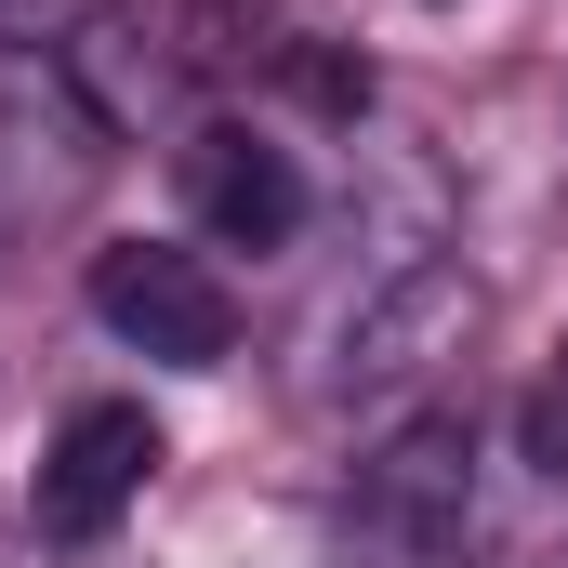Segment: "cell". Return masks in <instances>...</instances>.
<instances>
[{
  "label": "cell",
  "instance_id": "6da1fadb",
  "mask_svg": "<svg viewBox=\"0 0 568 568\" xmlns=\"http://www.w3.org/2000/svg\"><path fill=\"white\" fill-rule=\"evenodd\" d=\"M476 331V278L463 265H436V252H410V265H384V278L344 304V331L317 344V397L331 410H424V384H436V357Z\"/></svg>",
  "mask_w": 568,
  "mask_h": 568
},
{
  "label": "cell",
  "instance_id": "7a4b0ae2",
  "mask_svg": "<svg viewBox=\"0 0 568 568\" xmlns=\"http://www.w3.org/2000/svg\"><path fill=\"white\" fill-rule=\"evenodd\" d=\"M463 503H476V410L463 397L397 410V424L357 449V476H344V516L397 568H449L463 556Z\"/></svg>",
  "mask_w": 568,
  "mask_h": 568
},
{
  "label": "cell",
  "instance_id": "3957f363",
  "mask_svg": "<svg viewBox=\"0 0 568 568\" xmlns=\"http://www.w3.org/2000/svg\"><path fill=\"white\" fill-rule=\"evenodd\" d=\"M93 317L133 357H172V371H225V344H239V291L185 239H106L93 252Z\"/></svg>",
  "mask_w": 568,
  "mask_h": 568
},
{
  "label": "cell",
  "instance_id": "277c9868",
  "mask_svg": "<svg viewBox=\"0 0 568 568\" xmlns=\"http://www.w3.org/2000/svg\"><path fill=\"white\" fill-rule=\"evenodd\" d=\"M145 476H159L145 397H80L53 424V449H40V476H27V516H40V542H106L145 503Z\"/></svg>",
  "mask_w": 568,
  "mask_h": 568
},
{
  "label": "cell",
  "instance_id": "5b68a950",
  "mask_svg": "<svg viewBox=\"0 0 568 568\" xmlns=\"http://www.w3.org/2000/svg\"><path fill=\"white\" fill-rule=\"evenodd\" d=\"M172 172H185L199 239H225V252H278L291 225H304V172H291V145L252 133V120H199V133L172 145Z\"/></svg>",
  "mask_w": 568,
  "mask_h": 568
},
{
  "label": "cell",
  "instance_id": "8992f818",
  "mask_svg": "<svg viewBox=\"0 0 568 568\" xmlns=\"http://www.w3.org/2000/svg\"><path fill=\"white\" fill-rule=\"evenodd\" d=\"M516 436H529V463H542V476L568 489V344H556V371L529 384V424H516Z\"/></svg>",
  "mask_w": 568,
  "mask_h": 568
}]
</instances>
